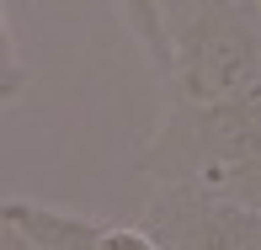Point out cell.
Here are the masks:
<instances>
[{
  "label": "cell",
  "mask_w": 261,
  "mask_h": 250,
  "mask_svg": "<svg viewBox=\"0 0 261 250\" xmlns=\"http://www.w3.org/2000/svg\"><path fill=\"white\" fill-rule=\"evenodd\" d=\"M256 160H261V91L224 101L176 96L165 117L149 128V138L134 149L139 176L203 186V192H224Z\"/></svg>",
  "instance_id": "cell-1"
},
{
  "label": "cell",
  "mask_w": 261,
  "mask_h": 250,
  "mask_svg": "<svg viewBox=\"0 0 261 250\" xmlns=\"http://www.w3.org/2000/svg\"><path fill=\"white\" fill-rule=\"evenodd\" d=\"M176 96L224 101L261 91V0H160Z\"/></svg>",
  "instance_id": "cell-2"
},
{
  "label": "cell",
  "mask_w": 261,
  "mask_h": 250,
  "mask_svg": "<svg viewBox=\"0 0 261 250\" xmlns=\"http://www.w3.org/2000/svg\"><path fill=\"white\" fill-rule=\"evenodd\" d=\"M144 229L160 240V250H261V208H245L203 186L160 181Z\"/></svg>",
  "instance_id": "cell-3"
},
{
  "label": "cell",
  "mask_w": 261,
  "mask_h": 250,
  "mask_svg": "<svg viewBox=\"0 0 261 250\" xmlns=\"http://www.w3.org/2000/svg\"><path fill=\"white\" fill-rule=\"evenodd\" d=\"M0 218L16 224L38 250H91L96 229L107 224V218H86V213H69V208H48L38 197H0Z\"/></svg>",
  "instance_id": "cell-4"
},
{
  "label": "cell",
  "mask_w": 261,
  "mask_h": 250,
  "mask_svg": "<svg viewBox=\"0 0 261 250\" xmlns=\"http://www.w3.org/2000/svg\"><path fill=\"white\" fill-rule=\"evenodd\" d=\"M21 86H27V69H21V53H16V38H11V21H6V0H0V101H16Z\"/></svg>",
  "instance_id": "cell-5"
},
{
  "label": "cell",
  "mask_w": 261,
  "mask_h": 250,
  "mask_svg": "<svg viewBox=\"0 0 261 250\" xmlns=\"http://www.w3.org/2000/svg\"><path fill=\"white\" fill-rule=\"evenodd\" d=\"M91 250H160V240L144 229V224H101Z\"/></svg>",
  "instance_id": "cell-6"
},
{
  "label": "cell",
  "mask_w": 261,
  "mask_h": 250,
  "mask_svg": "<svg viewBox=\"0 0 261 250\" xmlns=\"http://www.w3.org/2000/svg\"><path fill=\"white\" fill-rule=\"evenodd\" d=\"M0 250H38V245H32L27 234L16 229V224H6V218H0Z\"/></svg>",
  "instance_id": "cell-7"
}]
</instances>
